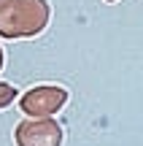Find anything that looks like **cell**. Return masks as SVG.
<instances>
[{
	"mask_svg": "<svg viewBox=\"0 0 143 146\" xmlns=\"http://www.w3.org/2000/svg\"><path fill=\"white\" fill-rule=\"evenodd\" d=\"M16 141H19V146H59L62 130L51 122H41V125L24 122L16 127Z\"/></svg>",
	"mask_w": 143,
	"mask_h": 146,
	"instance_id": "cell-1",
	"label": "cell"
},
{
	"mask_svg": "<svg viewBox=\"0 0 143 146\" xmlns=\"http://www.w3.org/2000/svg\"><path fill=\"white\" fill-rule=\"evenodd\" d=\"M108 3H113V0H108Z\"/></svg>",
	"mask_w": 143,
	"mask_h": 146,
	"instance_id": "cell-4",
	"label": "cell"
},
{
	"mask_svg": "<svg viewBox=\"0 0 143 146\" xmlns=\"http://www.w3.org/2000/svg\"><path fill=\"white\" fill-rule=\"evenodd\" d=\"M65 98H68V92L62 87H35L30 95H24L22 108L27 114H54L65 103Z\"/></svg>",
	"mask_w": 143,
	"mask_h": 146,
	"instance_id": "cell-2",
	"label": "cell"
},
{
	"mask_svg": "<svg viewBox=\"0 0 143 146\" xmlns=\"http://www.w3.org/2000/svg\"><path fill=\"white\" fill-rule=\"evenodd\" d=\"M14 98H16V89H11L8 84H0V108H3V106H8Z\"/></svg>",
	"mask_w": 143,
	"mask_h": 146,
	"instance_id": "cell-3",
	"label": "cell"
}]
</instances>
